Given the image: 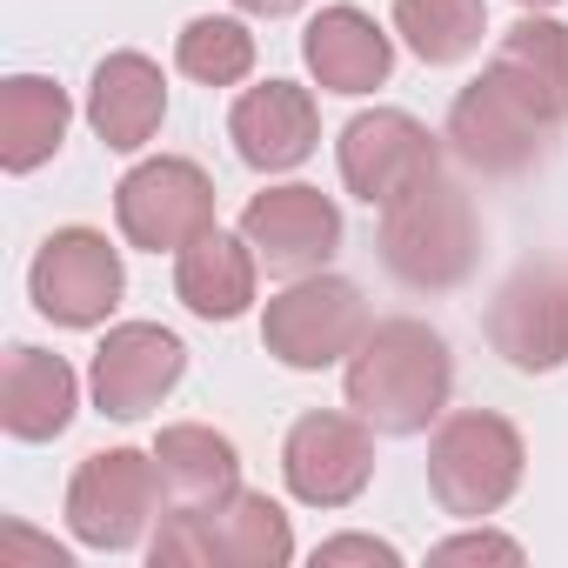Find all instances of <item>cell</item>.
<instances>
[{
    "label": "cell",
    "instance_id": "cell-12",
    "mask_svg": "<svg viewBox=\"0 0 568 568\" xmlns=\"http://www.w3.org/2000/svg\"><path fill=\"white\" fill-rule=\"evenodd\" d=\"M435 168H442L435 134L415 114H402V108H375V114H355L342 128V181L368 207H388L395 194H408Z\"/></svg>",
    "mask_w": 568,
    "mask_h": 568
},
{
    "label": "cell",
    "instance_id": "cell-27",
    "mask_svg": "<svg viewBox=\"0 0 568 568\" xmlns=\"http://www.w3.org/2000/svg\"><path fill=\"white\" fill-rule=\"evenodd\" d=\"M348 561H368V568H395L402 548L395 541H375V535H335L315 548V568H348Z\"/></svg>",
    "mask_w": 568,
    "mask_h": 568
},
{
    "label": "cell",
    "instance_id": "cell-9",
    "mask_svg": "<svg viewBox=\"0 0 568 568\" xmlns=\"http://www.w3.org/2000/svg\"><path fill=\"white\" fill-rule=\"evenodd\" d=\"M488 342L521 375L568 368V261L515 267L488 302Z\"/></svg>",
    "mask_w": 568,
    "mask_h": 568
},
{
    "label": "cell",
    "instance_id": "cell-6",
    "mask_svg": "<svg viewBox=\"0 0 568 568\" xmlns=\"http://www.w3.org/2000/svg\"><path fill=\"white\" fill-rule=\"evenodd\" d=\"M362 335H368L362 288H355V281H342V274H322V267L302 274V281H288V288L267 302V315H261L267 355L281 368H302V375L348 362Z\"/></svg>",
    "mask_w": 568,
    "mask_h": 568
},
{
    "label": "cell",
    "instance_id": "cell-28",
    "mask_svg": "<svg viewBox=\"0 0 568 568\" xmlns=\"http://www.w3.org/2000/svg\"><path fill=\"white\" fill-rule=\"evenodd\" d=\"M241 14H261V21H281V14H295L302 0H234Z\"/></svg>",
    "mask_w": 568,
    "mask_h": 568
},
{
    "label": "cell",
    "instance_id": "cell-23",
    "mask_svg": "<svg viewBox=\"0 0 568 568\" xmlns=\"http://www.w3.org/2000/svg\"><path fill=\"white\" fill-rule=\"evenodd\" d=\"M495 61L501 68H515L561 121H568V28L561 21H548V14H521L508 34H501V48H495Z\"/></svg>",
    "mask_w": 568,
    "mask_h": 568
},
{
    "label": "cell",
    "instance_id": "cell-11",
    "mask_svg": "<svg viewBox=\"0 0 568 568\" xmlns=\"http://www.w3.org/2000/svg\"><path fill=\"white\" fill-rule=\"evenodd\" d=\"M281 481L308 508H348L375 481V428L362 415H302L281 442Z\"/></svg>",
    "mask_w": 568,
    "mask_h": 568
},
{
    "label": "cell",
    "instance_id": "cell-5",
    "mask_svg": "<svg viewBox=\"0 0 568 568\" xmlns=\"http://www.w3.org/2000/svg\"><path fill=\"white\" fill-rule=\"evenodd\" d=\"M521 468H528V448H521L515 422H501L488 408L448 415L428 442V488H435L442 515H462V521L495 515L521 488Z\"/></svg>",
    "mask_w": 568,
    "mask_h": 568
},
{
    "label": "cell",
    "instance_id": "cell-3",
    "mask_svg": "<svg viewBox=\"0 0 568 568\" xmlns=\"http://www.w3.org/2000/svg\"><path fill=\"white\" fill-rule=\"evenodd\" d=\"M475 254H481V227L448 168H435L428 181H415L382 207V261L408 288H428V295L462 288L475 274Z\"/></svg>",
    "mask_w": 568,
    "mask_h": 568
},
{
    "label": "cell",
    "instance_id": "cell-1",
    "mask_svg": "<svg viewBox=\"0 0 568 568\" xmlns=\"http://www.w3.org/2000/svg\"><path fill=\"white\" fill-rule=\"evenodd\" d=\"M348 408L375 435H422L455 395V355L428 322H368L348 355Z\"/></svg>",
    "mask_w": 568,
    "mask_h": 568
},
{
    "label": "cell",
    "instance_id": "cell-10",
    "mask_svg": "<svg viewBox=\"0 0 568 568\" xmlns=\"http://www.w3.org/2000/svg\"><path fill=\"white\" fill-rule=\"evenodd\" d=\"M114 221H121V234H128L134 247H148V254H161V247L181 254L194 234L214 227V181H207L194 161H181V154L141 161V168H128L121 187H114Z\"/></svg>",
    "mask_w": 568,
    "mask_h": 568
},
{
    "label": "cell",
    "instance_id": "cell-13",
    "mask_svg": "<svg viewBox=\"0 0 568 568\" xmlns=\"http://www.w3.org/2000/svg\"><path fill=\"white\" fill-rule=\"evenodd\" d=\"M187 375V348H181V335H168L161 322H121V328H108V342L94 348V408L101 415H114V422H141V415H154L168 395H174V382Z\"/></svg>",
    "mask_w": 568,
    "mask_h": 568
},
{
    "label": "cell",
    "instance_id": "cell-19",
    "mask_svg": "<svg viewBox=\"0 0 568 568\" xmlns=\"http://www.w3.org/2000/svg\"><path fill=\"white\" fill-rule=\"evenodd\" d=\"M254 267H261V254L247 247V234L207 227L174 254V295L201 322H234L254 302Z\"/></svg>",
    "mask_w": 568,
    "mask_h": 568
},
{
    "label": "cell",
    "instance_id": "cell-22",
    "mask_svg": "<svg viewBox=\"0 0 568 568\" xmlns=\"http://www.w3.org/2000/svg\"><path fill=\"white\" fill-rule=\"evenodd\" d=\"M395 34L428 68H455L488 34V0H395Z\"/></svg>",
    "mask_w": 568,
    "mask_h": 568
},
{
    "label": "cell",
    "instance_id": "cell-24",
    "mask_svg": "<svg viewBox=\"0 0 568 568\" xmlns=\"http://www.w3.org/2000/svg\"><path fill=\"white\" fill-rule=\"evenodd\" d=\"M174 61H181V74L201 81V88H234V81H247V68H254V34H247L241 21L201 14V21L181 28Z\"/></svg>",
    "mask_w": 568,
    "mask_h": 568
},
{
    "label": "cell",
    "instance_id": "cell-29",
    "mask_svg": "<svg viewBox=\"0 0 568 568\" xmlns=\"http://www.w3.org/2000/svg\"><path fill=\"white\" fill-rule=\"evenodd\" d=\"M515 8H528V14H548V8H561V0H515Z\"/></svg>",
    "mask_w": 568,
    "mask_h": 568
},
{
    "label": "cell",
    "instance_id": "cell-26",
    "mask_svg": "<svg viewBox=\"0 0 568 568\" xmlns=\"http://www.w3.org/2000/svg\"><path fill=\"white\" fill-rule=\"evenodd\" d=\"M428 561H435V568H455V561H495V568H521V541L475 528V535H455V541L428 548Z\"/></svg>",
    "mask_w": 568,
    "mask_h": 568
},
{
    "label": "cell",
    "instance_id": "cell-15",
    "mask_svg": "<svg viewBox=\"0 0 568 568\" xmlns=\"http://www.w3.org/2000/svg\"><path fill=\"white\" fill-rule=\"evenodd\" d=\"M227 134H234V154L254 168V174H288L315 154L322 141V114H315V94L295 88V81H261L234 101L227 114Z\"/></svg>",
    "mask_w": 568,
    "mask_h": 568
},
{
    "label": "cell",
    "instance_id": "cell-16",
    "mask_svg": "<svg viewBox=\"0 0 568 568\" xmlns=\"http://www.w3.org/2000/svg\"><path fill=\"white\" fill-rule=\"evenodd\" d=\"M168 121V81L148 54H108L88 88V128L114 154H141Z\"/></svg>",
    "mask_w": 568,
    "mask_h": 568
},
{
    "label": "cell",
    "instance_id": "cell-4",
    "mask_svg": "<svg viewBox=\"0 0 568 568\" xmlns=\"http://www.w3.org/2000/svg\"><path fill=\"white\" fill-rule=\"evenodd\" d=\"M561 134V114L501 61H488L448 108V141L468 168L481 174H521L548 154V141Z\"/></svg>",
    "mask_w": 568,
    "mask_h": 568
},
{
    "label": "cell",
    "instance_id": "cell-2",
    "mask_svg": "<svg viewBox=\"0 0 568 568\" xmlns=\"http://www.w3.org/2000/svg\"><path fill=\"white\" fill-rule=\"evenodd\" d=\"M154 568H288L295 561V528L281 501L234 488L221 501H181L161 515L148 541Z\"/></svg>",
    "mask_w": 568,
    "mask_h": 568
},
{
    "label": "cell",
    "instance_id": "cell-21",
    "mask_svg": "<svg viewBox=\"0 0 568 568\" xmlns=\"http://www.w3.org/2000/svg\"><path fill=\"white\" fill-rule=\"evenodd\" d=\"M154 468H161V488L174 501H221L241 488V455L227 435L201 428V422H174L161 428L154 442Z\"/></svg>",
    "mask_w": 568,
    "mask_h": 568
},
{
    "label": "cell",
    "instance_id": "cell-18",
    "mask_svg": "<svg viewBox=\"0 0 568 568\" xmlns=\"http://www.w3.org/2000/svg\"><path fill=\"white\" fill-rule=\"evenodd\" d=\"M81 408V382L48 348H8L0 362V428L14 442H54Z\"/></svg>",
    "mask_w": 568,
    "mask_h": 568
},
{
    "label": "cell",
    "instance_id": "cell-7",
    "mask_svg": "<svg viewBox=\"0 0 568 568\" xmlns=\"http://www.w3.org/2000/svg\"><path fill=\"white\" fill-rule=\"evenodd\" d=\"M128 288L121 247H108L101 227H54L28 267V295L54 328H101Z\"/></svg>",
    "mask_w": 568,
    "mask_h": 568
},
{
    "label": "cell",
    "instance_id": "cell-20",
    "mask_svg": "<svg viewBox=\"0 0 568 568\" xmlns=\"http://www.w3.org/2000/svg\"><path fill=\"white\" fill-rule=\"evenodd\" d=\"M68 121H74V108H68V94L54 81L14 74L8 88H0V168L34 174L41 161H54L61 141H68Z\"/></svg>",
    "mask_w": 568,
    "mask_h": 568
},
{
    "label": "cell",
    "instance_id": "cell-14",
    "mask_svg": "<svg viewBox=\"0 0 568 568\" xmlns=\"http://www.w3.org/2000/svg\"><path fill=\"white\" fill-rule=\"evenodd\" d=\"M241 234L267 274L302 281V274L328 267V254L342 247V207L322 187H267L241 207Z\"/></svg>",
    "mask_w": 568,
    "mask_h": 568
},
{
    "label": "cell",
    "instance_id": "cell-25",
    "mask_svg": "<svg viewBox=\"0 0 568 568\" xmlns=\"http://www.w3.org/2000/svg\"><path fill=\"white\" fill-rule=\"evenodd\" d=\"M0 568H68V548L28 521H0Z\"/></svg>",
    "mask_w": 568,
    "mask_h": 568
},
{
    "label": "cell",
    "instance_id": "cell-17",
    "mask_svg": "<svg viewBox=\"0 0 568 568\" xmlns=\"http://www.w3.org/2000/svg\"><path fill=\"white\" fill-rule=\"evenodd\" d=\"M302 54L328 94H375L395 68V41L362 8H322L302 34Z\"/></svg>",
    "mask_w": 568,
    "mask_h": 568
},
{
    "label": "cell",
    "instance_id": "cell-8",
    "mask_svg": "<svg viewBox=\"0 0 568 568\" xmlns=\"http://www.w3.org/2000/svg\"><path fill=\"white\" fill-rule=\"evenodd\" d=\"M161 508V468L141 448H108L88 455L68 481V528L88 548H134Z\"/></svg>",
    "mask_w": 568,
    "mask_h": 568
}]
</instances>
